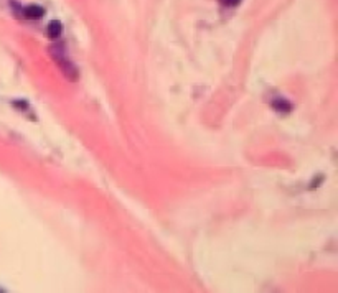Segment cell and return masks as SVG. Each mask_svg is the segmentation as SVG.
Listing matches in <instances>:
<instances>
[{
	"label": "cell",
	"instance_id": "1",
	"mask_svg": "<svg viewBox=\"0 0 338 293\" xmlns=\"http://www.w3.org/2000/svg\"><path fill=\"white\" fill-rule=\"evenodd\" d=\"M63 32V25L60 23L58 20H53L48 23V27H46V35H48L51 40H56L60 35H61Z\"/></svg>",
	"mask_w": 338,
	"mask_h": 293
},
{
	"label": "cell",
	"instance_id": "2",
	"mask_svg": "<svg viewBox=\"0 0 338 293\" xmlns=\"http://www.w3.org/2000/svg\"><path fill=\"white\" fill-rule=\"evenodd\" d=\"M23 15L27 17V18L37 20V18H41V17L45 15V10H43V7H40V5H28L23 10Z\"/></svg>",
	"mask_w": 338,
	"mask_h": 293
},
{
	"label": "cell",
	"instance_id": "3",
	"mask_svg": "<svg viewBox=\"0 0 338 293\" xmlns=\"http://www.w3.org/2000/svg\"><path fill=\"white\" fill-rule=\"evenodd\" d=\"M221 3H223L224 7H236L241 3V0H221Z\"/></svg>",
	"mask_w": 338,
	"mask_h": 293
}]
</instances>
